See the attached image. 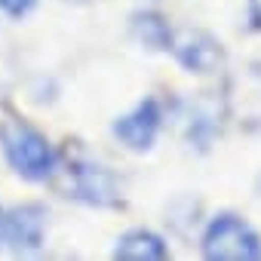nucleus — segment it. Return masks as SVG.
<instances>
[{
  "label": "nucleus",
  "mask_w": 261,
  "mask_h": 261,
  "mask_svg": "<svg viewBox=\"0 0 261 261\" xmlns=\"http://www.w3.org/2000/svg\"><path fill=\"white\" fill-rule=\"evenodd\" d=\"M53 181L62 191V197H68L74 203H83L92 209L123 206V185H120L117 172L80 145L59 154V169H56Z\"/></svg>",
  "instance_id": "f257e3e1"
},
{
  "label": "nucleus",
  "mask_w": 261,
  "mask_h": 261,
  "mask_svg": "<svg viewBox=\"0 0 261 261\" xmlns=\"http://www.w3.org/2000/svg\"><path fill=\"white\" fill-rule=\"evenodd\" d=\"M0 151L10 169L25 181H53L59 169V154L49 139L22 117L0 120Z\"/></svg>",
  "instance_id": "f03ea898"
},
{
  "label": "nucleus",
  "mask_w": 261,
  "mask_h": 261,
  "mask_svg": "<svg viewBox=\"0 0 261 261\" xmlns=\"http://www.w3.org/2000/svg\"><path fill=\"white\" fill-rule=\"evenodd\" d=\"M200 249L209 261H255L261 258V237L243 215L218 212L206 221Z\"/></svg>",
  "instance_id": "7ed1b4c3"
},
{
  "label": "nucleus",
  "mask_w": 261,
  "mask_h": 261,
  "mask_svg": "<svg viewBox=\"0 0 261 261\" xmlns=\"http://www.w3.org/2000/svg\"><path fill=\"white\" fill-rule=\"evenodd\" d=\"M166 123V111L160 98H142L136 108H129L126 114H120L111 123V136L126 148V151H136L145 154L154 148L160 129Z\"/></svg>",
  "instance_id": "20e7f679"
},
{
  "label": "nucleus",
  "mask_w": 261,
  "mask_h": 261,
  "mask_svg": "<svg viewBox=\"0 0 261 261\" xmlns=\"http://www.w3.org/2000/svg\"><path fill=\"white\" fill-rule=\"evenodd\" d=\"M169 53L188 74H197V77H212L227 62L224 43L215 34L203 31V28H181V31H175Z\"/></svg>",
  "instance_id": "39448f33"
},
{
  "label": "nucleus",
  "mask_w": 261,
  "mask_h": 261,
  "mask_svg": "<svg viewBox=\"0 0 261 261\" xmlns=\"http://www.w3.org/2000/svg\"><path fill=\"white\" fill-rule=\"evenodd\" d=\"M49 230V209L43 203H19L7 209L4 221V246H10L19 255L37 252Z\"/></svg>",
  "instance_id": "423d86ee"
},
{
  "label": "nucleus",
  "mask_w": 261,
  "mask_h": 261,
  "mask_svg": "<svg viewBox=\"0 0 261 261\" xmlns=\"http://www.w3.org/2000/svg\"><path fill=\"white\" fill-rule=\"evenodd\" d=\"M111 255L120 261H163L169 258V246L151 227H129L126 233L117 237Z\"/></svg>",
  "instance_id": "0eeeda50"
},
{
  "label": "nucleus",
  "mask_w": 261,
  "mask_h": 261,
  "mask_svg": "<svg viewBox=\"0 0 261 261\" xmlns=\"http://www.w3.org/2000/svg\"><path fill=\"white\" fill-rule=\"evenodd\" d=\"M129 34H133V40L148 53H169L172 37H175L169 19L157 10H136L129 16Z\"/></svg>",
  "instance_id": "6e6552de"
},
{
  "label": "nucleus",
  "mask_w": 261,
  "mask_h": 261,
  "mask_svg": "<svg viewBox=\"0 0 261 261\" xmlns=\"http://www.w3.org/2000/svg\"><path fill=\"white\" fill-rule=\"evenodd\" d=\"M181 133L188 139L191 148H212V142L218 139L221 133V120H218V108L209 105V101H191L185 111H181Z\"/></svg>",
  "instance_id": "1a4fd4ad"
},
{
  "label": "nucleus",
  "mask_w": 261,
  "mask_h": 261,
  "mask_svg": "<svg viewBox=\"0 0 261 261\" xmlns=\"http://www.w3.org/2000/svg\"><path fill=\"white\" fill-rule=\"evenodd\" d=\"M37 7V0H0V13L10 19H25Z\"/></svg>",
  "instance_id": "9d476101"
},
{
  "label": "nucleus",
  "mask_w": 261,
  "mask_h": 261,
  "mask_svg": "<svg viewBox=\"0 0 261 261\" xmlns=\"http://www.w3.org/2000/svg\"><path fill=\"white\" fill-rule=\"evenodd\" d=\"M246 16H249V25H252V31H261V0H249Z\"/></svg>",
  "instance_id": "9b49d317"
},
{
  "label": "nucleus",
  "mask_w": 261,
  "mask_h": 261,
  "mask_svg": "<svg viewBox=\"0 0 261 261\" xmlns=\"http://www.w3.org/2000/svg\"><path fill=\"white\" fill-rule=\"evenodd\" d=\"M4 221H7V209L0 206V246H4Z\"/></svg>",
  "instance_id": "f8f14e48"
},
{
  "label": "nucleus",
  "mask_w": 261,
  "mask_h": 261,
  "mask_svg": "<svg viewBox=\"0 0 261 261\" xmlns=\"http://www.w3.org/2000/svg\"><path fill=\"white\" fill-rule=\"evenodd\" d=\"M62 4H89V0H62Z\"/></svg>",
  "instance_id": "ddd939ff"
},
{
  "label": "nucleus",
  "mask_w": 261,
  "mask_h": 261,
  "mask_svg": "<svg viewBox=\"0 0 261 261\" xmlns=\"http://www.w3.org/2000/svg\"><path fill=\"white\" fill-rule=\"evenodd\" d=\"M258 188H261V181H258Z\"/></svg>",
  "instance_id": "4468645a"
}]
</instances>
